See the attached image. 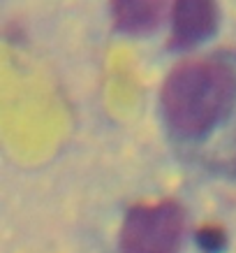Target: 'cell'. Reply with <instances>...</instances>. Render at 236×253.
<instances>
[{
    "label": "cell",
    "instance_id": "6da1fadb",
    "mask_svg": "<svg viewBox=\"0 0 236 253\" xmlns=\"http://www.w3.org/2000/svg\"><path fill=\"white\" fill-rule=\"evenodd\" d=\"M167 123L181 135L199 137L236 105V70L220 58H190L169 72L160 88Z\"/></svg>",
    "mask_w": 236,
    "mask_h": 253
},
{
    "label": "cell",
    "instance_id": "3957f363",
    "mask_svg": "<svg viewBox=\"0 0 236 253\" xmlns=\"http://www.w3.org/2000/svg\"><path fill=\"white\" fill-rule=\"evenodd\" d=\"M218 26V0H174L171 7V44L195 46Z\"/></svg>",
    "mask_w": 236,
    "mask_h": 253
},
{
    "label": "cell",
    "instance_id": "277c9868",
    "mask_svg": "<svg viewBox=\"0 0 236 253\" xmlns=\"http://www.w3.org/2000/svg\"><path fill=\"white\" fill-rule=\"evenodd\" d=\"M165 7L167 0H111V19L118 31L144 35L162 21Z\"/></svg>",
    "mask_w": 236,
    "mask_h": 253
},
{
    "label": "cell",
    "instance_id": "7a4b0ae2",
    "mask_svg": "<svg viewBox=\"0 0 236 253\" xmlns=\"http://www.w3.org/2000/svg\"><path fill=\"white\" fill-rule=\"evenodd\" d=\"M185 235V214L174 200L135 205L121 228L123 253H176Z\"/></svg>",
    "mask_w": 236,
    "mask_h": 253
}]
</instances>
